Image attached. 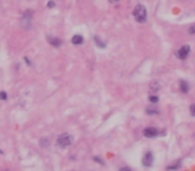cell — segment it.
I'll return each mask as SVG.
<instances>
[{"label": "cell", "instance_id": "19", "mask_svg": "<svg viewBox=\"0 0 195 171\" xmlns=\"http://www.w3.org/2000/svg\"><path fill=\"white\" fill-rule=\"evenodd\" d=\"M47 6H48V8H52V7H55V3H54V1H50Z\"/></svg>", "mask_w": 195, "mask_h": 171}, {"label": "cell", "instance_id": "21", "mask_svg": "<svg viewBox=\"0 0 195 171\" xmlns=\"http://www.w3.org/2000/svg\"><path fill=\"white\" fill-rule=\"evenodd\" d=\"M110 1H114V3H115V1H120V0H110Z\"/></svg>", "mask_w": 195, "mask_h": 171}, {"label": "cell", "instance_id": "13", "mask_svg": "<svg viewBox=\"0 0 195 171\" xmlns=\"http://www.w3.org/2000/svg\"><path fill=\"white\" fill-rule=\"evenodd\" d=\"M179 167H181V160H178L175 165L169 166V167H167V170H176V168H179Z\"/></svg>", "mask_w": 195, "mask_h": 171}, {"label": "cell", "instance_id": "10", "mask_svg": "<svg viewBox=\"0 0 195 171\" xmlns=\"http://www.w3.org/2000/svg\"><path fill=\"white\" fill-rule=\"evenodd\" d=\"M189 90H190L189 83H187V82H184V80H182L181 82V91L183 94H187V92H189Z\"/></svg>", "mask_w": 195, "mask_h": 171}, {"label": "cell", "instance_id": "20", "mask_svg": "<svg viewBox=\"0 0 195 171\" xmlns=\"http://www.w3.org/2000/svg\"><path fill=\"white\" fill-rule=\"evenodd\" d=\"M94 159H95V162H99V163H102V165H103V162H102V159H100V158H94Z\"/></svg>", "mask_w": 195, "mask_h": 171}, {"label": "cell", "instance_id": "9", "mask_svg": "<svg viewBox=\"0 0 195 171\" xmlns=\"http://www.w3.org/2000/svg\"><path fill=\"white\" fill-rule=\"evenodd\" d=\"M160 90V84L159 82H152L151 84H150V91L151 92H156V91Z\"/></svg>", "mask_w": 195, "mask_h": 171}, {"label": "cell", "instance_id": "22", "mask_svg": "<svg viewBox=\"0 0 195 171\" xmlns=\"http://www.w3.org/2000/svg\"><path fill=\"white\" fill-rule=\"evenodd\" d=\"M0 154H3V151H1V150H0Z\"/></svg>", "mask_w": 195, "mask_h": 171}, {"label": "cell", "instance_id": "15", "mask_svg": "<svg viewBox=\"0 0 195 171\" xmlns=\"http://www.w3.org/2000/svg\"><path fill=\"white\" fill-rule=\"evenodd\" d=\"M189 34L190 35H195V23L189 27Z\"/></svg>", "mask_w": 195, "mask_h": 171}, {"label": "cell", "instance_id": "4", "mask_svg": "<svg viewBox=\"0 0 195 171\" xmlns=\"http://www.w3.org/2000/svg\"><path fill=\"white\" fill-rule=\"evenodd\" d=\"M159 130L158 128H155V127H146L144 130H143V135L146 136V138H155V136H158L159 135Z\"/></svg>", "mask_w": 195, "mask_h": 171}, {"label": "cell", "instance_id": "14", "mask_svg": "<svg viewBox=\"0 0 195 171\" xmlns=\"http://www.w3.org/2000/svg\"><path fill=\"white\" fill-rule=\"evenodd\" d=\"M149 100L151 102V103H158V102H159V98H158L156 95H150Z\"/></svg>", "mask_w": 195, "mask_h": 171}, {"label": "cell", "instance_id": "2", "mask_svg": "<svg viewBox=\"0 0 195 171\" xmlns=\"http://www.w3.org/2000/svg\"><path fill=\"white\" fill-rule=\"evenodd\" d=\"M56 142H58V145L60 146L61 148H66V147H68V146H71V145H72L74 138L70 135V134L64 132V134H60V135L58 136V139H56Z\"/></svg>", "mask_w": 195, "mask_h": 171}, {"label": "cell", "instance_id": "17", "mask_svg": "<svg viewBox=\"0 0 195 171\" xmlns=\"http://www.w3.org/2000/svg\"><path fill=\"white\" fill-rule=\"evenodd\" d=\"M190 112H191L192 116H195V104H191V106H190Z\"/></svg>", "mask_w": 195, "mask_h": 171}, {"label": "cell", "instance_id": "5", "mask_svg": "<svg viewBox=\"0 0 195 171\" xmlns=\"http://www.w3.org/2000/svg\"><path fill=\"white\" fill-rule=\"evenodd\" d=\"M142 163L144 167H151L152 163H154V154H152L151 151H147V152L144 154V157H143Z\"/></svg>", "mask_w": 195, "mask_h": 171}, {"label": "cell", "instance_id": "7", "mask_svg": "<svg viewBox=\"0 0 195 171\" xmlns=\"http://www.w3.org/2000/svg\"><path fill=\"white\" fill-rule=\"evenodd\" d=\"M83 41H84V39H83L82 35H74L72 36V44H75V46H80Z\"/></svg>", "mask_w": 195, "mask_h": 171}, {"label": "cell", "instance_id": "6", "mask_svg": "<svg viewBox=\"0 0 195 171\" xmlns=\"http://www.w3.org/2000/svg\"><path fill=\"white\" fill-rule=\"evenodd\" d=\"M48 43L54 47H60L61 46V40L59 38H52V36H48Z\"/></svg>", "mask_w": 195, "mask_h": 171}, {"label": "cell", "instance_id": "11", "mask_svg": "<svg viewBox=\"0 0 195 171\" xmlns=\"http://www.w3.org/2000/svg\"><path fill=\"white\" fill-rule=\"evenodd\" d=\"M146 114H147V115H158V114H159V110H158V108H155V107H147L146 108Z\"/></svg>", "mask_w": 195, "mask_h": 171}, {"label": "cell", "instance_id": "3", "mask_svg": "<svg viewBox=\"0 0 195 171\" xmlns=\"http://www.w3.org/2000/svg\"><path fill=\"white\" fill-rule=\"evenodd\" d=\"M189 54H190V46L184 44V46H182L181 48L176 51V58L181 59V60H184V59L189 56Z\"/></svg>", "mask_w": 195, "mask_h": 171}, {"label": "cell", "instance_id": "12", "mask_svg": "<svg viewBox=\"0 0 195 171\" xmlns=\"http://www.w3.org/2000/svg\"><path fill=\"white\" fill-rule=\"evenodd\" d=\"M95 43H96V46L100 47V48H106V44L103 43V41L100 40V39L98 38V36H95Z\"/></svg>", "mask_w": 195, "mask_h": 171}, {"label": "cell", "instance_id": "16", "mask_svg": "<svg viewBox=\"0 0 195 171\" xmlns=\"http://www.w3.org/2000/svg\"><path fill=\"white\" fill-rule=\"evenodd\" d=\"M48 143H50V142H48V139H47V138H41V140H40V145L41 146H46V147H47V146H48Z\"/></svg>", "mask_w": 195, "mask_h": 171}, {"label": "cell", "instance_id": "18", "mask_svg": "<svg viewBox=\"0 0 195 171\" xmlns=\"http://www.w3.org/2000/svg\"><path fill=\"white\" fill-rule=\"evenodd\" d=\"M0 99H3V100H6V99H7V92L1 91V92H0Z\"/></svg>", "mask_w": 195, "mask_h": 171}, {"label": "cell", "instance_id": "1", "mask_svg": "<svg viewBox=\"0 0 195 171\" xmlns=\"http://www.w3.org/2000/svg\"><path fill=\"white\" fill-rule=\"evenodd\" d=\"M132 16L138 23H144L146 19H147V9L143 4H138L135 6L134 11H132Z\"/></svg>", "mask_w": 195, "mask_h": 171}, {"label": "cell", "instance_id": "8", "mask_svg": "<svg viewBox=\"0 0 195 171\" xmlns=\"http://www.w3.org/2000/svg\"><path fill=\"white\" fill-rule=\"evenodd\" d=\"M21 20L26 21V23H31V20H32V11L31 9H27L26 14L23 15V19H21Z\"/></svg>", "mask_w": 195, "mask_h": 171}]
</instances>
